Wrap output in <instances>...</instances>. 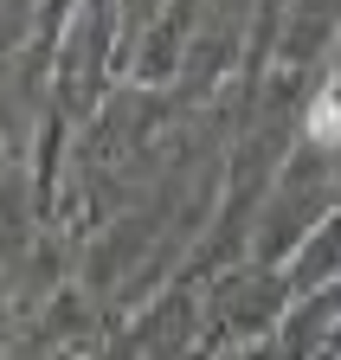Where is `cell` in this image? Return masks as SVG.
<instances>
[{
    "label": "cell",
    "mask_w": 341,
    "mask_h": 360,
    "mask_svg": "<svg viewBox=\"0 0 341 360\" xmlns=\"http://www.w3.org/2000/svg\"><path fill=\"white\" fill-rule=\"evenodd\" d=\"M335 122H341L335 90H322V97L309 103V142H316V148H335Z\"/></svg>",
    "instance_id": "1"
}]
</instances>
